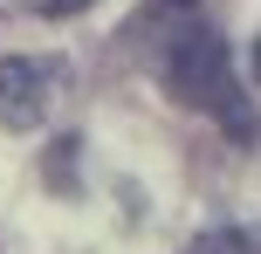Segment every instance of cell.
I'll return each instance as SVG.
<instances>
[{
  "instance_id": "cell-3",
  "label": "cell",
  "mask_w": 261,
  "mask_h": 254,
  "mask_svg": "<svg viewBox=\"0 0 261 254\" xmlns=\"http://www.w3.org/2000/svg\"><path fill=\"white\" fill-rule=\"evenodd\" d=\"M186 254H254V241H248V234H234V227H213V234H199Z\"/></svg>"
},
{
  "instance_id": "cell-4",
  "label": "cell",
  "mask_w": 261,
  "mask_h": 254,
  "mask_svg": "<svg viewBox=\"0 0 261 254\" xmlns=\"http://www.w3.org/2000/svg\"><path fill=\"white\" fill-rule=\"evenodd\" d=\"M28 14H48V21H62V14H83V7H96V0H21Z\"/></svg>"
},
{
  "instance_id": "cell-5",
  "label": "cell",
  "mask_w": 261,
  "mask_h": 254,
  "mask_svg": "<svg viewBox=\"0 0 261 254\" xmlns=\"http://www.w3.org/2000/svg\"><path fill=\"white\" fill-rule=\"evenodd\" d=\"M151 7H193V0H151Z\"/></svg>"
},
{
  "instance_id": "cell-1",
  "label": "cell",
  "mask_w": 261,
  "mask_h": 254,
  "mask_svg": "<svg viewBox=\"0 0 261 254\" xmlns=\"http://www.w3.org/2000/svg\"><path fill=\"white\" fill-rule=\"evenodd\" d=\"M165 90L186 110H206L227 124V137H254V103L234 82V55H227L220 27H179V41L165 48Z\"/></svg>"
},
{
  "instance_id": "cell-2",
  "label": "cell",
  "mask_w": 261,
  "mask_h": 254,
  "mask_svg": "<svg viewBox=\"0 0 261 254\" xmlns=\"http://www.w3.org/2000/svg\"><path fill=\"white\" fill-rule=\"evenodd\" d=\"M48 82H55L48 62L7 55V62H0V124H7V131H35V124L48 117Z\"/></svg>"
},
{
  "instance_id": "cell-6",
  "label": "cell",
  "mask_w": 261,
  "mask_h": 254,
  "mask_svg": "<svg viewBox=\"0 0 261 254\" xmlns=\"http://www.w3.org/2000/svg\"><path fill=\"white\" fill-rule=\"evenodd\" d=\"M254 76H261V41H254Z\"/></svg>"
}]
</instances>
